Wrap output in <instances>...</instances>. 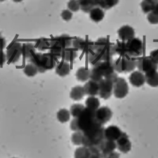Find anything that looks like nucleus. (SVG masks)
Listing matches in <instances>:
<instances>
[{
	"label": "nucleus",
	"instance_id": "f257e3e1",
	"mask_svg": "<svg viewBox=\"0 0 158 158\" xmlns=\"http://www.w3.org/2000/svg\"><path fill=\"white\" fill-rule=\"evenodd\" d=\"M104 129L103 125L96 122L90 128L83 131L84 137L82 143L83 146L89 148L101 144L105 140L104 137Z\"/></svg>",
	"mask_w": 158,
	"mask_h": 158
},
{
	"label": "nucleus",
	"instance_id": "f03ea898",
	"mask_svg": "<svg viewBox=\"0 0 158 158\" xmlns=\"http://www.w3.org/2000/svg\"><path fill=\"white\" fill-rule=\"evenodd\" d=\"M137 61L135 59L127 56L120 57L113 60L114 71L120 73L133 72L137 67Z\"/></svg>",
	"mask_w": 158,
	"mask_h": 158
},
{
	"label": "nucleus",
	"instance_id": "7ed1b4c3",
	"mask_svg": "<svg viewBox=\"0 0 158 158\" xmlns=\"http://www.w3.org/2000/svg\"><path fill=\"white\" fill-rule=\"evenodd\" d=\"M77 120L79 128L83 132L96 122L95 119V111L85 108L77 118Z\"/></svg>",
	"mask_w": 158,
	"mask_h": 158
},
{
	"label": "nucleus",
	"instance_id": "20e7f679",
	"mask_svg": "<svg viewBox=\"0 0 158 158\" xmlns=\"http://www.w3.org/2000/svg\"><path fill=\"white\" fill-rule=\"evenodd\" d=\"M127 56L130 58H135L142 55L143 52V44L139 38L134 37L126 43Z\"/></svg>",
	"mask_w": 158,
	"mask_h": 158
},
{
	"label": "nucleus",
	"instance_id": "39448f33",
	"mask_svg": "<svg viewBox=\"0 0 158 158\" xmlns=\"http://www.w3.org/2000/svg\"><path fill=\"white\" fill-rule=\"evenodd\" d=\"M129 87L125 79L118 77L113 84V94L118 99H123L128 93Z\"/></svg>",
	"mask_w": 158,
	"mask_h": 158
},
{
	"label": "nucleus",
	"instance_id": "423d86ee",
	"mask_svg": "<svg viewBox=\"0 0 158 158\" xmlns=\"http://www.w3.org/2000/svg\"><path fill=\"white\" fill-rule=\"evenodd\" d=\"M23 54V46L20 43H14L7 50L6 59L10 63L18 62Z\"/></svg>",
	"mask_w": 158,
	"mask_h": 158
},
{
	"label": "nucleus",
	"instance_id": "0eeeda50",
	"mask_svg": "<svg viewBox=\"0 0 158 158\" xmlns=\"http://www.w3.org/2000/svg\"><path fill=\"white\" fill-rule=\"evenodd\" d=\"M99 96L104 99H108L113 93V82L106 78H102L98 82Z\"/></svg>",
	"mask_w": 158,
	"mask_h": 158
},
{
	"label": "nucleus",
	"instance_id": "6e6552de",
	"mask_svg": "<svg viewBox=\"0 0 158 158\" xmlns=\"http://www.w3.org/2000/svg\"><path fill=\"white\" fill-rule=\"evenodd\" d=\"M137 67L139 71L143 73H146L151 70H157L158 69V64L151 57H144L137 60Z\"/></svg>",
	"mask_w": 158,
	"mask_h": 158
},
{
	"label": "nucleus",
	"instance_id": "1a4fd4ad",
	"mask_svg": "<svg viewBox=\"0 0 158 158\" xmlns=\"http://www.w3.org/2000/svg\"><path fill=\"white\" fill-rule=\"evenodd\" d=\"M113 116V112L110 108L102 106L95 111V119L96 122L103 125L109 122Z\"/></svg>",
	"mask_w": 158,
	"mask_h": 158
},
{
	"label": "nucleus",
	"instance_id": "9d476101",
	"mask_svg": "<svg viewBox=\"0 0 158 158\" xmlns=\"http://www.w3.org/2000/svg\"><path fill=\"white\" fill-rule=\"evenodd\" d=\"M72 39L68 34H62L59 37H56L51 39L49 41L50 46L57 45L63 49L71 48L72 45Z\"/></svg>",
	"mask_w": 158,
	"mask_h": 158
},
{
	"label": "nucleus",
	"instance_id": "9b49d317",
	"mask_svg": "<svg viewBox=\"0 0 158 158\" xmlns=\"http://www.w3.org/2000/svg\"><path fill=\"white\" fill-rule=\"evenodd\" d=\"M123 131L115 125H110L104 129V137L105 140L116 142L122 134Z\"/></svg>",
	"mask_w": 158,
	"mask_h": 158
},
{
	"label": "nucleus",
	"instance_id": "f8f14e48",
	"mask_svg": "<svg viewBox=\"0 0 158 158\" xmlns=\"http://www.w3.org/2000/svg\"><path fill=\"white\" fill-rule=\"evenodd\" d=\"M116 149L120 152L126 154L130 151L131 149V143L126 133L123 132L121 136L116 141Z\"/></svg>",
	"mask_w": 158,
	"mask_h": 158
},
{
	"label": "nucleus",
	"instance_id": "ddd939ff",
	"mask_svg": "<svg viewBox=\"0 0 158 158\" xmlns=\"http://www.w3.org/2000/svg\"><path fill=\"white\" fill-rule=\"evenodd\" d=\"M129 81L133 86L140 87L146 82L145 75L140 71L133 72L129 77Z\"/></svg>",
	"mask_w": 158,
	"mask_h": 158
},
{
	"label": "nucleus",
	"instance_id": "4468645a",
	"mask_svg": "<svg viewBox=\"0 0 158 158\" xmlns=\"http://www.w3.org/2000/svg\"><path fill=\"white\" fill-rule=\"evenodd\" d=\"M119 38L123 42L128 41L135 37L134 29L129 25H123L118 31Z\"/></svg>",
	"mask_w": 158,
	"mask_h": 158
},
{
	"label": "nucleus",
	"instance_id": "2eb2a0df",
	"mask_svg": "<svg viewBox=\"0 0 158 158\" xmlns=\"http://www.w3.org/2000/svg\"><path fill=\"white\" fill-rule=\"evenodd\" d=\"M116 149V143L114 141L104 140L101 146V152L102 158L108 156Z\"/></svg>",
	"mask_w": 158,
	"mask_h": 158
},
{
	"label": "nucleus",
	"instance_id": "dca6fc26",
	"mask_svg": "<svg viewBox=\"0 0 158 158\" xmlns=\"http://www.w3.org/2000/svg\"><path fill=\"white\" fill-rule=\"evenodd\" d=\"M43 55L40 52H35V53L29 58L31 63L34 64L38 69V72L40 73H44L46 70L44 68Z\"/></svg>",
	"mask_w": 158,
	"mask_h": 158
},
{
	"label": "nucleus",
	"instance_id": "f3484780",
	"mask_svg": "<svg viewBox=\"0 0 158 158\" xmlns=\"http://www.w3.org/2000/svg\"><path fill=\"white\" fill-rule=\"evenodd\" d=\"M86 95L89 96H96L99 94V84L93 81H88L84 86Z\"/></svg>",
	"mask_w": 158,
	"mask_h": 158
},
{
	"label": "nucleus",
	"instance_id": "a211bd4d",
	"mask_svg": "<svg viewBox=\"0 0 158 158\" xmlns=\"http://www.w3.org/2000/svg\"><path fill=\"white\" fill-rule=\"evenodd\" d=\"M99 69H101L103 77L105 78L114 72L113 60L111 61H104L98 64Z\"/></svg>",
	"mask_w": 158,
	"mask_h": 158
},
{
	"label": "nucleus",
	"instance_id": "6ab92c4d",
	"mask_svg": "<svg viewBox=\"0 0 158 158\" xmlns=\"http://www.w3.org/2000/svg\"><path fill=\"white\" fill-rule=\"evenodd\" d=\"M146 82L152 87H158V72L157 70H151L145 73Z\"/></svg>",
	"mask_w": 158,
	"mask_h": 158
},
{
	"label": "nucleus",
	"instance_id": "aec40b11",
	"mask_svg": "<svg viewBox=\"0 0 158 158\" xmlns=\"http://www.w3.org/2000/svg\"><path fill=\"white\" fill-rule=\"evenodd\" d=\"M55 71H56V73L59 76L61 77H64L70 73V65L68 62L63 61L59 63L58 64H56Z\"/></svg>",
	"mask_w": 158,
	"mask_h": 158
},
{
	"label": "nucleus",
	"instance_id": "412c9836",
	"mask_svg": "<svg viewBox=\"0 0 158 158\" xmlns=\"http://www.w3.org/2000/svg\"><path fill=\"white\" fill-rule=\"evenodd\" d=\"M85 95V93L84 87H82L81 85H77L73 87L70 94L71 99L77 101H81V99H82Z\"/></svg>",
	"mask_w": 158,
	"mask_h": 158
},
{
	"label": "nucleus",
	"instance_id": "4be33fe9",
	"mask_svg": "<svg viewBox=\"0 0 158 158\" xmlns=\"http://www.w3.org/2000/svg\"><path fill=\"white\" fill-rule=\"evenodd\" d=\"M56 58L49 53L43 55L44 68L46 71L52 70L56 66Z\"/></svg>",
	"mask_w": 158,
	"mask_h": 158
},
{
	"label": "nucleus",
	"instance_id": "5701e85b",
	"mask_svg": "<svg viewBox=\"0 0 158 158\" xmlns=\"http://www.w3.org/2000/svg\"><path fill=\"white\" fill-rule=\"evenodd\" d=\"M77 50L73 48H69L63 49L62 58L67 62L73 61L77 57Z\"/></svg>",
	"mask_w": 158,
	"mask_h": 158
},
{
	"label": "nucleus",
	"instance_id": "b1692460",
	"mask_svg": "<svg viewBox=\"0 0 158 158\" xmlns=\"http://www.w3.org/2000/svg\"><path fill=\"white\" fill-rule=\"evenodd\" d=\"M90 18L94 22H99L104 17V12L99 7H94L90 11Z\"/></svg>",
	"mask_w": 158,
	"mask_h": 158
},
{
	"label": "nucleus",
	"instance_id": "393cba45",
	"mask_svg": "<svg viewBox=\"0 0 158 158\" xmlns=\"http://www.w3.org/2000/svg\"><path fill=\"white\" fill-rule=\"evenodd\" d=\"M109 39L105 37H101L98 39V40L94 43V49L95 51L101 52L107 48L109 46L112 44Z\"/></svg>",
	"mask_w": 158,
	"mask_h": 158
},
{
	"label": "nucleus",
	"instance_id": "a878e982",
	"mask_svg": "<svg viewBox=\"0 0 158 158\" xmlns=\"http://www.w3.org/2000/svg\"><path fill=\"white\" fill-rule=\"evenodd\" d=\"M90 70L85 67L79 68L76 73L77 79L78 81L82 82H86L89 78H90Z\"/></svg>",
	"mask_w": 158,
	"mask_h": 158
},
{
	"label": "nucleus",
	"instance_id": "bb28decb",
	"mask_svg": "<svg viewBox=\"0 0 158 158\" xmlns=\"http://www.w3.org/2000/svg\"><path fill=\"white\" fill-rule=\"evenodd\" d=\"M103 75L102 73L99 69L98 64L94 67H93V69L90 70V78L91 81H93L96 82H100L102 79L103 78Z\"/></svg>",
	"mask_w": 158,
	"mask_h": 158
},
{
	"label": "nucleus",
	"instance_id": "cd10ccee",
	"mask_svg": "<svg viewBox=\"0 0 158 158\" xmlns=\"http://www.w3.org/2000/svg\"><path fill=\"white\" fill-rule=\"evenodd\" d=\"M86 108L93 111H96L100 106V101L95 96H89L85 100Z\"/></svg>",
	"mask_w": 158,
	"mask_h": 158
},
{
	"label": "nucleus",
	"instance_id": "c85d7f7f",
	"mask_svg": "<svg viewBox=\"0 0 158 158\" xmlns=\"http://www.w3.org/2000/svg\"><path fill=\"white\" fill-rule=\"evenodd\" d=\"M114 49L116 55H119L120 57H125L127 56L126 43L123 41H117L114 45Z\"/></svg>",
	"mask_w": 158,
	"mask_h": 158
},
{
	"label": "nucleus",
	"instance_id": "c756f323",
	"mask_svg": "<svg viewBox=\"0 0 158 158\" xmlns=\"http://www.w3.org/2000/svg\"><path fill=\"white\" fill-rule=\"evenodd\" d=\"M35 52V48L32 43H25L23 44V55L27 58L29 59Z\"/></svg>",
	"mask_w": 158,
	"mask_h": 158
},
{
	"label": "nucleus",
	"instance_id": "7c9ffc66",
	"mask_svg": "<svg viewBox=\"0 0 158 158\" xmlns=\"http://www.w3.org/2000/svg\"><path fill=\"white\" fill-rule=\"evenodd\" d=\"M89 63L93 66V67H94V66H96L101 63L102 61V57L101 54L99 52L94 51L92 53H90L89 55Z\"/></svg>",
	"mask_w": 158,
	"mask_h": 158
},
{
	"label": "nucleus",
	"instance_id": "2f4dec72",
	"mask_svg": "<svg viewBox=\"0 0 158 158\" xmlns=\"http://www.w3.org/2000/svg\"><path fill=\"white\" fill-rule=\"evenodd\" d=\"M90 152L89 148L82 146L77 148L75 151V158H89Z\"/></svg>",
	"mask_w": 158,
	"mask_h": 158
},
{
	"label": "nucleus",
	"instance_id": "473e14b6",
	"mask_svg": "<svg viewBox=\"0 0 158 158\" xmlns=\"http://www.w3.org/2000/svg\"><path fill=\"white\" fill-rule=\"evenodd\" d=\"M57 118L60 123H64L70 120V113L66 109H61L57 113Z\"/></svg>",
	"mask_w": 158,
	"mask_h": 158
},
{
	"label": "nucleus",
	"instance_id": "72a5a7b5",
	"mask_svg": "<svg viewBox=\"0 0 158 158\" xmlns=\"http://www.w3.org/2000/svg\"><path fill=\"white\" fill-rule=\"evenodd\" d=\"M155 5L156 3L151 1V0H143L140 4V6L143 13H145V14H149V13L153 11Z\"/></svg>",
	"mask_w": 158,
	"mask_h": 158
},
{
	"label": "nucleus",
	"instance_id": "f704fd0d",
	"mask_svg": "<svg viewBox=\"0 0 158 158\" xmlns=\"http://www.w3.org/2000/svg\"><path fill=\"white\" fill-rule=\"evenodd\" d=\"M81 9L85 13H90L94 6L92 0H78Z\"/></svg>",
	"mask_w": 158,
	"mask_h": 158
},
{
	"label": "nucleus",
	"instance_id": "c9c22d12",
	"mask_svg": "<svg viewBox=\"0 0 158 158\" xmlns=\"http://www.w3.org/2000/svg\"><path fill=\"white\" fill-rule=\"evenodd\" d=\"M81 51H82L85 52V53L90 54L92 53L95 51L94 49V43L92 42L89 40H84L82 46H81Z\"/></svg>",
	"mask_w": 158,
	"mask_h": 158
},
{
	"label": "nucleus",
	"instance_id": "e433bc0d",
	"mask_svg": "<svg viewBox=\"0 0 158 158\" xmlns=\"http://www.w3.org/2000/svg\"><path fill=\"white\" fill-rule=\"evenodd\" d=\"M63 49L61 47L57 45H52L49 48V53L53 56L56 59L62 57Z\"/></svg>",
	"mask_w": 158,
	"mask_h": 158
},
{
	"label": "nucleus",
	"instance_id": "4c0bfd02",
	"mask_svg": "<svg viewBox=\"0 0 158 158\" xmlns=\"http://www.w3.org/2000/svg\"><path fill=\"white\" fill-rule=\"evenodd\" d=\"M23 72L27 77H32L36 75L37 72H38L37 68L35 67V66L30 63L29 64H27L24 67Z\"/></svg>",
	"mask_w": 158,
	"mask_h": 158
},
{
	"label": "nucleus",
	"instance_id": "58836bf2",
	"mask_svg": "<svg viewBox=\"0 0 158 158\" xmlns=\"http://www.w3.org/2000/svg\"><path fill=\"white\" fill-rule=\"evenodd\" d=\"M84 108V106L81 104H75L71 106L70 113L73 118H78Z\"/></svg>",
	"mask_w": 158,
	"mask_h": 158
},
{
	"label": "nucleus",
	"instance_id": "ea45409f",
	"mask_svg": "<svg viewBox=\"0 0 158 158\" xmlns=\"http://www.w3.org/2000/svg\"><path fill=\"white\" fill-rule=\"evenodd\" d=\"M84 137V133L82 131H75V133L72 135V142L75 146H80L82 143Z\"/></svg>",
	"mask_w": 158,
	"mask_h": 158
},
{
	"label": "nucleus",
	"instance_id": "a19ab883",
	"mask_svg": "<svg viewBox=\"0 0 158 158\" xmlns=\"http://www.w3.org/2000/svg\"><path fill=\"white\" fill-rule=\"evenodd\" d=\"M50 46L49 42L45 38H41L39 39V41L37 44V48L39 51H45L49 49Z\"/></svg>",
	"mask_w": 158,
	"mask_h": 158
},
{
	"label": "nucleus",
	"instance_id": "79ce46f5",
	"mask_svg": "<svg viewBox=\"0 0 158 158\" xmlns=\"http://www.w3.org/2000/svg\"><path fill=\"white\" fill-rule=\"evenodd\" d=\"M119 0H103L101 8L102 10H109L116 5Z\"/></svg>",
	"mask_w": 158,
	"mask_h": 158
},
{
	"label": "nucleus",
	"instance_id": "37998d69",
	"mask_svg": "<svg viewBox=\"0 0 158 158\" xmlns=\"http://www.w3.org/2000/svg\"><path fill=\"white\" fill-rule=\"evenodd\" d=\"M67 6L69 10L72 12H77L81 9L78 0H70Z\"/></svg>",
	"mask_w": 158,
	"mask_h": 158
},
{
	"label": "nucleus",
	"instance_id": "c03bdc74",
	"mask_svg": "<svg viewBox=\"0 0 158 158\" xmlns=\"http://www.w3.org/2000/svg\"><path fill=\"white\" fill-rule=\"evenodd\" d=\"M61 16L63 20L68 22L72 19L73 14L72 12L69 10H64L61 13Z\"/></svg>",
	"mask_w": 158,
	"mask_h": 158
},
{
	"label": "nucleus",
	"instance_id": "a18cd8bd",
	"mask_svg": "<svg viewBox=\"0 0 158 158\" xmlns=\"http://www.w3.org/2000/svg\"><path fill=\"white\" fill-rule=\"evenodd\" d=\"M84 40V39H82L80 37H78V38L73 39V40L72 41L73 48L77 50H81Z\"/></svg>",
	"mask_w": 158,
	"mask_h": 158
},
{
	"label": "nucleus",
	"instance_id": "49530a36",
	"mask_svg": "<svg viewBox=\"0 0 158 158\" xmlns=\"http://www.w3.org/2000/svg\"><path fill=\"white\" fill-rule=\"evenodd\" d=\"M148 20L149 22L151 24H157L158 23V15L155 14L154 12L151 11L149 13L148 15Z\"/></svg>",
	"mask_w": 158,
	"mask_h": 158
},
{
	"label": "nucleus",
	"instance_id": "de8ad7c7",
	"mask_svg": "<svg viewBox=\"0 0 158 158\" xmlns=\"http://www.w3.org/2000/svg\"><path fill=\"white\" fill-rule=\"evenodd\" d=\"M70 129L74 131H80V128H79L78 124V120L77 118H74L72 120L70 125Z\"/></svg>",
	"mask_w": 158,
	"mask_h": 158
},
{
	"label": "nucleus",
	"instance_id": "09e8293b",
	"mask_svg": "<svg viewBox=\"0 0 158 158\" xmlns=\"http://www.w3.org/2000/svg\"><path fill=\"white\" fill-rule=\"evenodd\" d=\"M150 57L158 64V49H155L151 52Z\"/></svg>",
	"mask_w": 158,
	"mask_h": 158
},
{
	"label": "nucleus",
	"instance_id": "8fccbe9b",
	"mask_svg": "<svg viewBox=\"0 0 158 158\" xmlns=\"http://www.w3.org/2000/svg\"><path fill=\"white\" fill-rule=\"evenodd\" d=\"M6 60V55L3 50H0V66H2Z\"/></svg>",
	"mask_w": 158,
	"mask_h": 158
},
{
	"label": "nucleus",
	"instance_id": "3c124183",
	"mask_svg": "<svg viewBox=\"0 0 158 158\" xmlns=\"http://www.w3.org/2000/svg\"><path fill=\"white\" fill-rule=\"evenodd\" d=\"M118 77L117 73H116L115 72H114L113 73H112L111 74H110V75H109L108 76L106 77H105L104 78L108 79V80L111 81V82H113V84H114V82H115V81L117 80V79H118Z\"/></svg>",
	"mask_w": 158,
	"mask_h": 158
},
{
	"label": "nucleus",
	"instance_id": "603ef678",
	"mask_svg": "<svg viewBox=\"0 0 158 158\" xmlns=\"http://www.w3.org/2000/svg\"><path fill=\"white\" fill-rule=\"evenodd\" d=\"M6 42L5 39L2 36H0V50H3L6 46Z\"/></svg>",
	"mask_w": 158,
	"mask_h": 158
},
{
	"label": "nucleus",
	"instance_id": "864d4df0",
	"mask_svg": "<svg viewBox=\"0 0 158 158\" xmlns=\"http://www.w3.org/2000/svg\"><path fill=\"white\" fill-rule=\"evenodd\" d=\"M92 2L94 7H99L101 8L103 0H92Z\"/></svg>",
	"mask_w": 158,
	"mask_h": 158
},
{
	"label": "nucleus",
	"instance_id": "5fc2aeb1",
	"mask_svg": "<svg viewBox=\"0 0 158 158\" xmlns=\"http://www.w3.org/2000/svg\"><path fill=\"white\" fill-rule=\"evenodd\" d=\"M104 158H120V154L114 151Z\"/></svg>",
	"mask_w": 158,
	"mask_h": 158
},
{
	"label": "nucleus",
	"instance_id": "6e6d98bb",
	"mask_svg": "<svg viewBox=\"0 0 158 158\" xmlns=\"http://www.w3.org/2000/svg\"><path fill=\"white\" fill-rule=\"evenodd\" d=\"M153 12H154L155 14H156L157 15H158V3H157L156 5H155V6H154V8L152 11Z\"/></svg>",
	"mask_w": 158,
	"mask_h": 158
},
{
	"label": "nucleus",
	"instance_id": "4d7b16f0",
	"mask_svg": "<svg viewBox=\"0 0 158 158\" xmlns=\"http://www.w3.org/2000/svg\"><path fill=\"white\" fill-rule=\"evenodd\" d=\"M12 1L14 2H16V3H20V2H22L23 0H12Z\"/></svg>",
	"mask_w": 158,
	"mask_h": 158
},
{
	"label": "nucleus",
	"instance_id": "13d9d810",
	"mask_svg": "<svg viewBox=\"0 0 158 158\" xmlns=\"http://www.w3.org/2000/svg\"><path fill=\"white\" fill-rule=\"evenodd\" d=\"M151 1H152L154 3H155L156 4L157 3H158V0H151Z\"/></svg>",
	"mask_w": 158,
	"mask_h": 158
},
{
	"label": "nucleus",
	"instance_id": "bf43d9fd",
	"mask_svg": "<svg viewBox=\"0 0 158 158\" xmlns=\"http://www.w3.org/2000/svg\"><path fill=\"white\" fill-rule=\"evenodd\" d=\"M4 1H6V0H0V2H4Z\"/></svg>",
	"mask_w": 158,
	"mask_h": 158
},
{
	"label": "nucleus",
	"instance_id": "052dcab7",
	"mask_svg": "<svg viewBox=\"0 0 158 158\" xmlns=\"http://www.w3.org/2000/svg\"><path fill=\"white\" fill-rule=\"evenodd\" d=\"M13 158H16V157H13Z\"/></svg>",
	"mask_w": 158,
	"mask_h": 158
}]
</instances>
